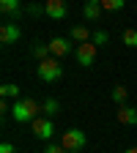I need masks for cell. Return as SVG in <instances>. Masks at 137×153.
<instances>
[{"mask_svg":"<svg viewBox=\"0 0 137 153\" xmlns=\"http://www.w3.org/2000/svg\"><path fill=\"white\" fill-rule=\"evenodd\" d=\"M38 112H41V107H38V101L33 99H19L11 104V118L16 123H33L38 118Z\"/></svg>","mask_w":137,"mask_h":153,"instance_id":"obj_1","label":"cell"},{"mask_svg":"<svg viewBox=\"0 0 137 153\" xmlns=\"http://www.w3.org/2000/svg\"><path fill=\"white\" fill-rule=\"evenodd\" d=\"M85 142H88V137H85V131H80V128H66L61 134V145L69 153H80L85 148Z\"/></svg>","mask_w":137,"mask_h":153,"instance_id":"obj_2","label":"cell"},{"mask_svg":"<svg viewBox=\"0 0 137 153\" xmlns=\"http://www.w3.org/2000/svg\"><path fill=\"white\" fill-rule=\"evenodd\" d=\"M63 76V66L58 57H47V60L38 63V79H44V82H58Z\"/></svg>","mask_w":137,"mask_h":153,"instance_id":"obj_3","label":"cell"},{"mask_svg":"<svg viewBox=\"0 0 137 153\" xmlns=\"http://www.w3.org/2000/svg\"><path fill=\"white\" fill-rule=\"evenodd\" d=\"M74 55H77V63H80L82 68H91L96 63V47L93 44H80L74 49Z\"/></svg>","mask_w":137,"mask_h":153,"instance_id":"obj_4","label":"cell"},{"mask_svg":"<svg viewBox=\"0 0 137 153\" xmlns=\"http://www.w3.org/2000/svg\"><path fill=\"white\" fill-rule=\"evenodd\" d=\"M30 131L36 134L38 140H49L52 134H55V123H52L49 118H36L33 126H30Z\"/></svg>","mask_w":137,"mask_h":153,"instance_id":"obj_5","label":"cell"},{"mask_svg":"<svg viewBox=\"0 0 137 153\" xmlns=\"http://www.w3.org/2000/svg\"><path fill=\"white\" fill-rule=\"evenodd\" d=\"M19 38H22V30H19L16 22H3L0 25V41L3 44H16Z\"/></svg>","mask_w":137,"mask_h":153,"instance_id":"obj_6","label":"cell"},{"mask_svg":"<svg viewBox=\"0 0 137 153\" xmlns=\"http://www.w3.org/2000/svg\"><path fill=\"white\" fill-rule=\"evenodd\" d=\"M47 47H49V55L58 57V60H61V57H66V55L71 52V41H69V38H52Z\"/></svg>","mask_w":137,"mask_h":153,"instance_id":"obj_7","label":"cell"},{"mask_svg":"<svg viewBox=\"0 0 137 153\" xmlns=\"http://www.w3.org/2000/svg\"><path fill=\"white\" fill-rule=\"evenodd\" d=\"M66 3H63V0H47V3H44V14L49 16V19H63L66 16Z\"/></svg>","mask_w":137,"mask_h":153,"instance_id":"obj_8","label":"cell"},{"mask_svg":"<svg viewBox=\"0 0 137 153\" xmlns=\"http://www.w3.org/2000/svg\"><path fill=\"white\" fill-rule=\"evenodd\" d=\"M118 120H121V123H126V126H137V109H134V107L121 104V107H118Z\"/></svg>","mask_w":137,"mask_h":153,"instance_id":"obj_9","label":"cell"},{"mask_svg":"<svg viewBox=\"0 0 137 153\" xmlns=\"http://www.w3.org/2000/svg\"><path fill=\"white\" fill-rule=\"evenodd\" d=\"M71 38L77 41V47H80V44H91L93 33H91V30H88L85 25H74V27H71Z\"/></svg>","mask_w":137,"mask_h":153,"instance_id":"obj_10","label":"cell"},{"mask_svg":"<svg viewBox=\"0 0 137 153\" xmlns=\"http://www.w3.org/2000/svg\"><path fill=\"white\" fill-rule=\"evenodd\" d=\"M82 16L88 19V22H96V19L102 16V3H99V0H91V3H85V6H82Z\"/></svg>","mask_w":137,"mask_h":153,"instance_id":"obj_11","label":"cell"},{"mask_svg":"<svg viewBox=\"0 0 137 153\" xmlns=\"http://www.w3.org/2000/svg\"><path fill=\"white\" fill-rule=\"evenodd\" d=\"M0 93H3V99L8 101H19V99H22V88H19V85H14V82H6L3 88H0Z\"/></svg>","mask_w":137,"mask_h":153,"instance_id":"obj_12","label":"cell"},{"mask_svg":"<svg viewBox=\"0 0 137 153\" xmlns=\"http://www.w3.org/2000/svg\"><path fill=\"white\" fill-rule=\"evenodd\" d=\"M0 11H3L6 16L19 14V11H22V3H19V0H0Z\"/></svg>","mask_w":137,"mask_h":153,"instance_id":"obj_13","label":"cell"},{"mask_svg":"<svg viewBox=\"0 0 137 153\" xmlns=\"http://www.w3.org/2000/svg\"><path fill=\"white\" fill-rule=\"evenodd\" d=\"M41 112L47 115V118H52V115H58V112H61V104H58L55 99H47V101L41 104Z\"/></svg>","mask_w":137,"mask_h":153,"instance_id":"obj_14","label":"cell"},{"mask_svg":"<svg viewBox=\"0 0 137 153\" xmlns=\"http://www.w3.org/2000/svg\"><path fill=\"white\" fill-rule=\"evenodd\" d=\"M99 3H102V11H121L126 6L124 0H99Z\"/></svg>","mask_w":137,"mask_h":153,"instance_id":"obj_15","label":"cell"},{"mask_svg":"<svg viewBox=\"0 0 137 153\" xmlns=\"http://www.w3.org/2000/svg\"><path fill=\"white\" fill-rule=\"evenodd\" d=\"M126 96H129V90H126L124 85H115V88H112V99L118 101V107H121V104H126Z\"/></svg>","mask_w":137,"mask_h":153,"instance_id":"obj_16","label":"cell"},{"mask_svg":"<svg viewBox=\"0 0 137 153\" xmlns=\"http://www.w3.org/2000/svg\"><path fill=\"white\" fill-rule=\"evenodd\" d=\"M121 38H124V44H126V47H137V30H134V27H126Z\"/></svg>","mask_w":137,"mask_h":153,"instance_id":"obj_17","label":"cell"},{"mask_svg":"<svg viewBox=\"0 0 137 153\" xmlns=\"http://www.w3.org/2000/svg\"><path fill=\"white\" fill-rule=\"evenodd\" d=\"M107 41H110L107 30H96V33H93V38H91V44H93V47H99V44H107Z\"/></svg>","mask_w":137,"mask_h":153,"instance_id":"obj_18","label":"cell"},{"mask_svg":"<svg viewBox=\"0 0 137 153\" xmlns=\"http://www.w3.org/2000/svg\"><path fill=\"white\" fill-rule=\"evenodd\" d=\"M33 55L38 57V63H41V60H47V57H49V47L38 44V47H33Z\"/></svg>","mask_w":137,"mask_h":153,"instance_id":"obj_19","label":"cell"},{"mask_svg":"<svg viewBox=\"0 0 137 153\" xmlns=\"http://www.w3.org/2000/svg\"><path fill=\"white\" fill-rule=\"evenodd\" d=\"M44 153H69V150H66L63 145H47V148H44Z\"/></svg>","mask_w":137,"mask_h":153,"instance_id":"obj_20","label":"cell"},{"mask_svg":"<svg viewBox=\"0 0 137 153\" xmlns=\"http://www.w3.org/2000/svg\"><path fill=\"white\" fill-rule=\"evenodd\" d=\"M0 153H16V148L11 142H3V145H0Z\"/></svg>","mask_w":137,"mask_h":153,"instance_id":"obj_21","label":"cell"},{"mask_svg":"<svg viewBox=\"0 0 137 153\" xmlns=\"http://www.w3.org/2000/svg\"><path fill=\"white\" fill-rule=\"evenodd\" d=\"M28 11H30V14H41V11H44V6H30Z\"/></svg>","mask_w":137,"mask_h":153,"instance_id":"obj_22","label":"cell"},{"mask_svg":"<svg viewBox=\"0 0 137 153\" xmlns=\"http://www.w3.org/2000/svg\"><path fill=\"white\" fill-rule=\"evenodd\" d=\"M124 153H137V148H126V150H124Z\"/></svg>","mask_w":137,"mask_h":153,"instance_id":"obj_23","label":"cell"}]
</instances>
